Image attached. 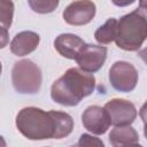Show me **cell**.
Masks as SVG:
<instances>
[{
  "label": "cell",
  "instance_id": "obj_1",
  "mask_svg": "<svg viewBox=\"0 0 147 147\" xmlns=\"http://www.w3.org/2000/svg\"><path fill=\"white\" fill-rule=\"evenodd\" d=\"M16 127L30 140L62 139L74 129L72 117L64 111H45L37 107H25L16 116Z\"/></svg>",
  "mask_w": 147,
  "mask_h": 147
},
{
  "label": "cell",
  "instance_id": "obj_2",
  "mask_svg": "<svg viewBox=\"0 0 147 147\" xmlns=\"http://www.w3.org/2000/svg\"><path fill=\"white\" fill-rule=\"evenodd\" d=\"M95 88V78L92 74L79 68H69L51 87V98L54 102L65 106H77L84 98L91 95Z\"/></svg>",
  "mask_w": 147,
  "mask_h": 147
},
{
  "label": "cell",
  "instance_id": "obj_3",
  "mask_svg": "<svg viewBox=\"0 0 147 147\" xmlns=\"http://www.w3.org/2000/svg\"><path fill=\"white\" fill-rule=\"evenodd\" d=\"M147 37V20L144 8H137L133 11L123 15L117 21L116 45L129 52L138 51Z\"/></svg>",
  "mask_w": 147,
  "mask_h": 147
},
{
  "label": "cell",
  "instance_id": "obj_4",
  "mask_svg": "<svg viewBox=\"0 0 147 147\" xmlns=\"http://www.w3.org/2000/svg\"><path fill=\"white\" fill-rule=\"evenodd\" d=\"M11 83L17 93L36 94L42 83L40 68L31 60L24 59L15 62L11 69Z\"/></svg>",
  "mask_w": 147,
  "mask_h": 147
},
{
  "label": "cell",
  "instance_id": "obj_5",
  "mask_svg": "<svg viewBox=\"0 0 147 147\" xmlns=\"http://www.w3.org/2000/svg\"><path fill=\"white\" fill-rule=\"evenodd\" d=\"M109 82L113 88L118 92H131L137 86L138 71L130 62L116 61L109 69Z\"/></svg>",
  "mask_w": 147,
  "mask_h": 147
},
{
  "label": "cell",
  "instance_id": "obj_6",
  "mask_svg": "<svg viewBox=\"0 0 147 147\" xmlns=\"http://www.w3.org/2000/svg\"><path fill=\"white\" fill-rule=\"evenodd\" d=\"M107 48L101 45L85 44L76 56L75 61L78 68L87 74H94L99 71L107 59Z\"/></svg>",
  "mask_w": 147,
  "mask_h": 147
},
{
  "label": "cell",
  "instance_id": "obj_7",
  "mask_svg": "<svg viewBox=\"0 0 147 147\" xmlns=\"http://www.w3.org/2000/svg\"><path fill=\"white\" fill-rule=\"evenodd\" d=\"M103 108L108 113L110 123L114 126L131 125L137 117L136 106L125 99H111Z\"/></svg>",
  "mask_w": 147,
  "mask_h": 147
},
{
  "label": "cell",
  "instance_id": "obj_8",
  "mask_svg": "<svg viewBox=\"0 0 147 147\" xmlns=\"http://www.w3.org/2000/svg\"><path fill=\"white\" fill-rule=\"evenodd\" d=\"M95 11H96V7L94 2L82 0L69 3L65 7L62 16L68 24L79 26L90 23L94 18Z\"/></svg>",
  "mask_w": 147,
  "mask_h": 147
},
{
  "label": "cell",
  "instance_id": "obj_9",
  "mask_svg": "<svg viewBox=\"0 0 147 147\" xmlns=\"http://www.w3.org/2000/svg\"><path fill=\"white\" fill-rule=\"evenodd\" d=\"M82 123L88 132L96 136L105 134L111 125L108 113L100 106H88L82 114Z\"/></svg>",
  "mask_w": 147,
  "mask_h": 147
},
{
  "label": "cell",
  "instance_id": "obj_10",
  "mask_svg": "<svg viewBox=\"0 0 147 147\" xmlns=\"http://www.w3.org/2000/svg\"><path fill=\"white\" fill-rule=\"evenodd\" d=\"M85 41L74 33H61L54 40V47L60 55L69 60H75Z\"/></svg>",
  "mask_w": 147,
  "mask_h": 147
},
{
  "label": "cell",
  "instance_id": "obj_11",
  "mask_svg": "<svg viewBox=\"0 0 147 147\" xmlns=\"http://www.w3.org/2000/svg\"><path fill=\"white\" fill-rule=\"evenodd\" d=\"M39 41V34L33 31L18 32L10 41V52L16 56H25L37 49Z\"/></svg>",
  "mask_w": 147,
  "mask_h": 147
},
{
  "label": "cell",
  "instance_id": "obj_12",
  "mask_svg": "<svg viewBox=\"0 0 147 147\" xmlns=\"http://www.w3.org/2000/svg\"><path fill=\"white\" fill-rule=\"evenodd\" d=\"M109 141L113 147H123L129 144L139 141L138 132L130 125L127 126H115L109 133Z\"/></svg>",
  "mask_w": 147,
  "mask_h": 147
},
{
  "label": "cell",
  "instance_id": "obj_13",
  "mask_svg": "<svg viewBox=\"0 0 147 147\" xmlns=\"http://www.w3.org/2000/svg\"><path fill=\"white\" fill-rule=\"evenodd\" d=\"M117 32V20L108 18L101 26H99L94 32V38L100 45H108L115 41Z\"/></svg>",
  "mask_w": 147,
  "mask_h": 147
},
{
  "label": "cell",
  "instance_id": "obj_14",
  "mask_svg": "<svg viewBox=\"0 0 147 147\" xmlns=\"http://www.w3.org/2000/svg\"><path fill=\"white\" fill-rule=\"evenodd\" d=\"M14 16V3L8 0H0V26L9 29Z\"/></svg>",
  "mask_w": 147,
  "mask_h": 147
},
{
  "label": "cell",
  "instance_id": "obj_15",
  "mask_svg": "<svg viewBox=\"0 0 147 147\" xmlns=\"http://www.w3.org/2000/svg\"><path fill=\"white\" fill-rule=\"evenodd\" d=\"M28 3L33 11L39 14L52 13L59 6L57 0H29Z\"/></svg>",
  "mask_w": 147,
  "mask_h": 147
},
{
  "label": "cell",
  "instance_id": "obj_16",
  "mask_svg": "<svg viewBox=\"0 0 147 147\" xmlns=\"http://www.w3.org/2000/svg\"><path fill=\"white\" fill-rule=\"evenodd\" d=\"M77 144L80 147H105V144L100 138L88 133H83L79 137V140Z\"/></svg>",
  "mask_w": 147,
  "mask_h": 147
},
{
  "label": "cell",
  "instance_id": "obj_17",
  "mask_svg": "<svg viewBox=\"0 0 147 147\" xmlns=\"http://www.w3.org/2000/svg\"><path fill=\"white\" fill-rule=\"evenodd\" d=\"M9 42V33L8 30L0 26V49L5 48Z\"/></svg>",
  "mask_w": 147,
  "mask_h": 147
},
{
  "label": "cell",
  "instance_id": "obj_18",
  "mask_svg": "<svg viewBox=\"0 0 147 147\" xmlns=\"http://www.w3.org/2000/svg\"><path fill=\"white\" fill-rule=\"evenodd\" d=\"M0 147H7V142L2 136H0Z\"/></svg>",
  "mask_w": 147,
  "mask_h": 147
},
{
  "label": "cell",
  "instance_id": "obj_19",
  "mask_svg": "<svg viewBox=\"0 0 147 147\" xmlns=\"http://www.w3.org/2000/svg\"><path fill=\"white\" fill-rule=\"evenodd\" d=\"M123 147H144V146L139 145L138 142H134V144H129V145H125V146H123Z\"/></svg>",
  "mask_w": 147,
  "mask_h": 147
},
{
  "label": "cell",
  "instance_id": "obj_20",
  "mask_svg": "<svg viewBox=\"0 0 147 147\" xmlns=\"http://www.w3.org/2000/svg\"><path fill=\"white\" fill-rule=\"evenodd\" d=\"M70 147H80L78 144H75V145H72V146H70Z\"/></svg>",
  "mask_w": 147,
  "mask_h": 147
},
{
  "label": "cell",
  "instance_id": "obj_21",
  "mask_svg": "<svg viewBox=\"0 0 147 147\" xmlns=\"http://www.w3.org/2000/svg\"><path fill=\"white\" fill-rule=\"evenodd\" d=\"M1 71H2V64H1V62H0V75H1Z\"/></svg>",
  "mask_w": 147,
  "mask_h": 147
}]
</instances>
